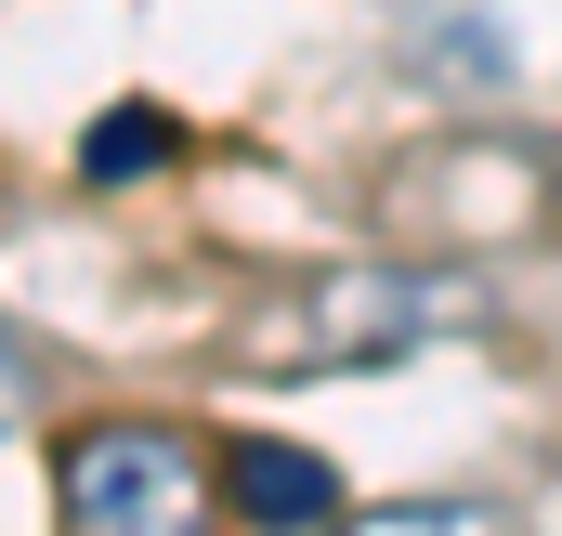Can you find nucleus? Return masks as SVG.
I'll return each instance as SVG.
<instances>
[{
  "label": "nucleus",
  "mask_w": 562,
  "mask_h": 536,
  "mask_svg": "<svg viewBox=\"0 0 562 536\" xmlns=\"http://www.w3.org/2000/svg\"><path fill=\"white\" fill-rule=\"evenodd\" d=\"M66 536H210V458L170 418H92L53 458Z\"/></svg>",
  "instance_id": "f257e3e1"
},
{
  "label": "nucleus",
  "mask_w": 562,
  "mask_h": 536,
  "mask_svg": "<svg viewBox=\"0 0 562 536\" xmlns=\"http://www.w3.org/2000/svg\"><path fill=\"white\" fill-rule=\"evenodd\" d=\"M210 498H223L249 536H327L340 471H327L314 445H288V432H236V445H223V471H210Z\"/></svg>",
  "instance_id": "f03ea898"
},
{
  "label": "nucleus",
  "mask_w": 562,
  "mask_h": 536,
  "mask_svg": "<svg viewBox=\"0 0 562 536\" xmlns=\"http://www.w3.org/2000/svg\"><path fill=\"white\" fill-rule=\"evenodd\" d=\"M157 105H119V119H92V132H79V170H92V183H132V170H157Z\"/></svg>",
  "instance_id": "7ed1b4c3"
},
{
  "label": "nucleus",
  "mask_w": 562,
  "mask_h": 536,
  "mask_svg": "<svg viewBox=\"0 0 562 536\" xmlns=\"http://www.w3.org/2000/svg\"><path fill=\"white\" fill-rule=\"evenodd\" d=\"M340 536H510V524L471 511V498H419V511H367V524H340Z\"/></svg>",
  "instance_id": "20e7f679"
},
{
  "label": "nucleus",
  "mask_w": 562,
  "mask_h": 536,
  "mask_svg": "<svg viewBox=\"0 0 562 536\" xmlns=\"http://www.w3.org/2000/svg\"><path fill=\"white\" fill-rule=\"evenodd\" d=\"M13 418H26V354L0 340V432H13Z\"/></svg>",
  "instance_id": "39448f33"
}]
</instances>
